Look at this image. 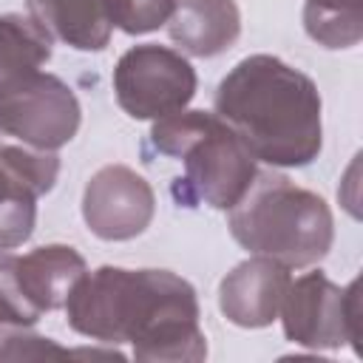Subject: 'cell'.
<instances>
[{"label":"cell","mask_w":363,"mask_h":363,"mask_svg":"<svg viewBox=\"0 0 363 363\" xmlns=\"http://www.w3.org/2000/svg\"><path fill=\"white\" fill-rule=\"evenodd\" d=\"M68 326L96 343H130L142 363H199L207 337L201 309L187 278L170 269L96 267L65 298Z\"/></svg>","instance_id":"cell-1"},{"label":"cell","mask_w":363,"mask_h":363,"mask_svg":"<svg viewBox=\"0 0 363 363\" xmlns=\"http://www.w3.org/2000/svg\"><path fill=\"white\" fill-rule=\"evenodd\" d=\"M213 113L269 167H306L323 147L318 85L272 54L235 62L216 88Z\"/></svg>","instance_id":"cell-2"},{"label":"cell","mask_w":363,"mask_h":363,"mask_svg":"<svg viewBox=\"0 0 363 363\" xmlns=\"http://www.w3.org/2000/svg\"><path fill=\"white\" fill-rule=\"evenodd\" d=\"M227 227L244 250L289 269L323 261L335 241L329 204L275 170L255 173L250 190L227 210Z\"/></svg>","instance_id":"cell-3"},{"label":"cell","mask_w":363,"mask_h":363,"mask_svg":"<svg viewBox=\"0 0 363 363\" xmlns=\"http://www.w3.org/2000/svg\"><path fill=\"white\" fill-rule=\"evenodd\" d=\"M150 145L184 162V176L173 179V196L184 207L207 204L213 210H230L258 173L247 145L210 111L182 108L153 119Z\"/></svg>","instance_id":"cell-4"},{"label":"cell","mask_w":363,"mask_h":363,"mask_svg":"<svg viewBox=\"0 0 363 363\" xmlns=\"http://www.w3.org/2000/svg\"><path fill=\"white\" fill-rule=\"evenodd\" d=\"M286 340L306 349H357L360 340V281L337 286L326 272H306L289 281L281 309Z\"/></svg>","instance_id":"cell-5"},{"label":"cell","mask_w":363,"mask_h":363,"mask_svg":"<svg viewBox=\"0 0 363 363\" xmlns=\"http://www.w3.org/2000/svg\"><path fill=\"white\" fill-rule=\"evenodd\" d=\"M113 96L130 119H162L190 105L199 88L190 60L167 45L142 43L128 48L113 68Z\"/></svg>","instance_id":"cell-6"},{"label":"cell","mask_w":363,"mask_h":363,"mask_svg":"<svg viewBox=\"0 0 363 363\" xmlns=\"http://www.w3.org/2000/svg\"><path fill=\"white\" fill-rule=\"evenodd\" d=\"M82 122L77 94L60 77L40 71L26 88L0 102V136L34 150H60Z\"/></svg>","instance_id":"cell-7"},{"label":"cell","mask_w":363,"mask_h":363,"mask_svg":"<svg viewBox=\"0 0 363 363\" xmlns=\"http://www.w3.org/2000/svg\"><path fill=\"white\" fill-rule=\"evenodd\" d=\"M156 213L150 182L128 164L99 167L82 190L85 227L102 241H130L142 235Z\"/></svg>","instance_id":"cell-8"},{"label":"cell","mask_w":363,"mask_h":363,"mask_svg":"<svg viewBox=\"0 0 363 363\" xmlns=\"http://www.w3.org/2000/svg\"><path fill=\"white\" fill-rule=\"evenodd\" d=\"M60 173L54 150L0 136V250L26 244L37 224V199L45 196Z\"/></svg>","instance_id":"cell-9"},{"label":"cell","mask_w":363,"mask_h":363,"mask_svg":"<svg viewBox=\"0 0 363 363\" xmlns=\"http://www.w3.org/2000/svg\"><path fill=\"white\" fill-rule=\"evenodd\" d=\"M292 275L275 258L252 255L235 264L218 284L221 315L241 329H261L278 318Z\"/></svg>","instance_id":"cell-10"},{"label":"cell","mask_w":363,"mask_h":363,"mask_svg":"<svg viewBox=\"0 0 363 363\" xmlns=\"http://www.w3.org/2000/svg\"><path fill=\"white\" fill-rule=\"evenodd\" d=\"M85 258L68 244L34 247L26 255L11 252V275L23 301L43 318L45 312L62 309L68 292L85 272Z\"/></svg>","instance_id":"cell-11"},{"label":"cell","mask_w":363,"mask_h":363,"mask_svg":"<svg viewBox=\"0 0 363 363\" xmlns=\"http://www.w3.org/2000/svg\"><path fill=\"white\" fill-rule=\"evenodd\" d=\"M164 26L182 54L218 57L235 45L241 11L235 0H176Z\"/></svg>","instance_id":"cell-12"},{"label":"cell","mask_w":363,"mask_h":363,"mask_svg":"<svg viewBox=\"0 0 363 363\" xmlns=\"http://www.w3.org/2000/svg\"><path fill=\"white\" fill-rule=\"evenodd\" d=\"M28 17H34L51 40H60L77 51H102L111 43L113 23L105 0H26Z\"/></svg>","instance_id":"cell-13"},{"label":"cell","mask_w":363,"mask_h":363,"mask_svg":"<svg viewBox=\"0 0 363 363\" xmlns=\"http://www.w3.org/2000/svg\"><path fill=\"white\" fill-rule=\"evenodd\" d=\"M51 60V37L34 17L0 14V102L26 88Z\"/></svg>","instance_id":"cell-14"},{"label":"cell","mask_w":363,"mask_h":363,"mask_svg":"<svg viewBox=\"0 0 363 363\" xmlns=\"http://www.w3.org/2000/svg\"><path fill=\"white\" fill-rule=\"evenodd\" d=\"M303 28L323 48H352L363 37V0H303Z\"/></svg>","instance_id":"cell-15"},{"label":"cell","mask_w":363,"mask_h":363,"mask_svg":"<svg viewBox=\"0 0 363 363\" xmlns=\"http://www.w3.org/2000/svg\"><path fill=\"white\" fill-rule=\"evenodd\" d=\"M113 28L125 34H147L167 23L176 0H105Z\"/></svg>","instance_id":"cell-16"},{"label":"cell","mask_w":363,"mask_h":363,"mask_svg":"<svg viewBox=\"0 0 363 363\" xmlns=\"http://www.w3.org/2000/svg\"><path fill=\"white\" fill-rule=\"evenodd\" d=\"M65 354H82V352L62 349L51 337L26 332V326L0 329V360H37V357H65Z\"/></svg>","instance_id":"cell-17"},{"label":"cell","mask_w":363,"mask_h":363,"mask_svg":"<svg viewBox=\"0 0 363 363\" xmlns=\"http://www.w3.org/2000/svg\"><path fill=\"white\" fill-rule=\"evenodd\" d=\"M40 315L23 301L14 275H11V252L0 250V329L3 326H34Z\"/></svg>","instance_id":"cell-18"}]
</instances>
